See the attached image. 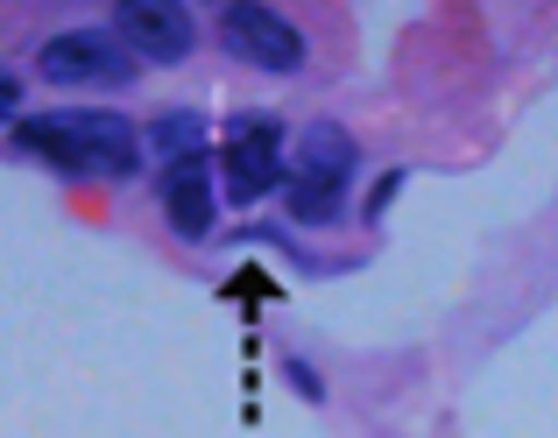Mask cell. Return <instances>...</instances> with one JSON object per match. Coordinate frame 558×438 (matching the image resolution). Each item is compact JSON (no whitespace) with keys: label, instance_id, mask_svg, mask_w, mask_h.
Masks as SVG:
<instances>
[{"label":"cell","instance_id":"obj_2","mask_svg":"<svg viewBox=\"0 0 558 438\" xmlns=\"http://www.w3.org/2000/svg\"><path fill=\"white\" fill-rule=\"evenodd\" d=\"M219 28H227V50L247 57V64H262V71H298L304 64V36L269 0H227V22Z\"/></svg>","mask_w":558,"mask_h":438},{"label":"cell","instance_id":"obj_3","mask_svg":"<svg viewBox=\"0 0 558 438\" xmlns=\"http://www.w3.org/2000/svg\"><path fill=\"white\" fill-rule=\"evenodd\" d=\"M347 170H354V142L332 135V127H318V135L304 142L298 178H290V212L298 219H332L340 198H347Z\"/></svg>","mask_w":558,"mask_h":438},{"label":"cell","instance_id":"obj_1","mask_svg":"<svg viewBox=\"0 0 558 438\" xmlns=\"http://www.w3.org/2000/svg\"><path fill=\"white\" fill-rule=\"evenodd\" d=\"M28 156H50L57 170H85V178H128L135 170V127L113 113H50V121H22Z\"/></svg>","mask_w":558,"mask_h":438},{"label":"cell","instance_id":"obj_6","mask_svg":"<svg viewBox=\"0 0 558 438\" xmlns=\"http://www.w3.org/2000/svg\"><path fill=\"white\" fill-rule=\"evenodd\" d=\"M113 22L142 57H184L191 50V14L184 0H113Z\"/></svg>","mask_w":558,"mask_h":438},{"label":"cell","instance_id":"obj_5","mask_svg":"<svg viewBox=\"0 0 558 438\" xmlns=\"http://www.w3.org/2000/svg\"><path fill=\"white\" fill-rule=\"evenodd\" d=\"M276 178H283V135H276V121L247 113V121L227 135V198L247 206V198H262Z\"/></svg>","mask_w":558,"mask_h":438},{"label":"cell","instance_id":"obj_8","mask_svg":"<svg viewBox=\"0 0 558 438\" xmlns=\"http://www.w3.org/2000/svg\"><path fill=\"white\" fill-rule=\"evenodd\" d=\"M156 142H163V149L198 156V149H191V142H198V121H191V113H163V121H156Z\"/></svg>","mask_w":558,"mask_h":438},{"label":"cell","instance_id":"obj_4","mask_svg":"<svg viewBox=\"0 0 558 438\" xmlns=\"http://www.w3.org/2000/svg\"><path fill=\"white\" fill-rule=\"evenodd\" d=\"M36 71L50 85H107V78H128V50L99 28H71V36H50L36 50Z\"/></svg>","mask_w":558,"mask_h":438},{"label":"cell","instance_id":"obj_7","mask_svg":"<svg viewBox=\"0 0 558 438\" xmlns=\"http://www.w3.org/2000/svg\"><path fill=\"white\" fill-rule=\"evenodd\" d=\"M163 212L184 241H198V233L213 227V163H205V156H178V163L163 170Z\"/></svg>","mask_w":558,"mask_h":438}]
</instances>
